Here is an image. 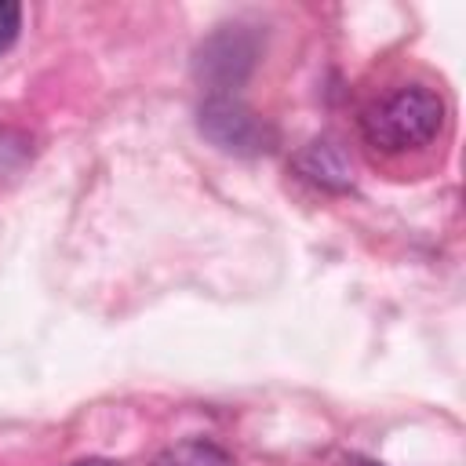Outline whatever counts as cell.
<instances>
[{"label":"cell","instance_id":"5b68a950","mask_svg":"<svg viewBox=\"0 0 466 466\" xmlns=\"http://www.w3.org/2000/svg\"><path fill=\"white\" fill-rule=\"evenodd\" d=\"M149 466H233V455L215 441L189 437V441L164 448Z\"/></svg>","mask_w":466,"mask_h":466},{"label":"cell","instance_id":"52a82bcc","mask_svg":"<svg viewBox=\"0 0 466 466\" xmlns=\"http://www.w3.org/2000/svg\"><path fill=\"white\" fill-rule=\"evenodd\" d=\"M342 466H382V462H375V459H368V455H346Z\"/></svg>","mask_w":466,"mask_h":466},{"label":"cell","instance_id":"ba28073f","mask_svg":"<svg viewBox=\"0 0 466 466\" xmlns=\"http://www.w3.org/2000/svg\"><path fill=\"white\" fill-rule=\"evenodd\" d=\"M69 466H116L113 459H102V455H91V459H76V462H69Z\"/></svg>","mask_w":466,"mask_h":466},{"label":"cell","instance_id":"277c9868","mask_svg":"<svg viewBox=\"0 0 466 466\" xmlns=\"http://www.w3.org/2000/svg\"><path fill=\"white\" fill-rule=\"evenodd\" d=\"M295 171H299L302 178H309L313 186L331 189V193H346V189L353 186L350 157H346V149H342L335 138H313V142L295 157Z\"/></svg>","mask_w":466,"mask_h":466},{"label":"cell","instance_id":"7a4b0ae2","mask_svg":"<svg viewBox=\"0 0 466 466\" xmlns=\"http://www.w3.org/2000/svg\"><path fill=\"white\" fill-rule=\"evenodd\" d=\"M262 51V36L255 25H218L193 51V76L208 87V95H233L255 69Z\"/></svg>","mask_w":466,"mask_h":466},{"label":"cell","instance_id":"6da1fadb","mask_svg":"<svg viewBox=\"0 0 466 466\" xmlns=\"http://www.w3.org/2000/svg\"><path fill=\"white\" fill-rule=\"evenodd\" d=\"M444 98L426 84H404L360 113V135L371 149L400 157L430 146L444 127Z\"/></svg>","mask_w":466,"mask_h":466},{"label":"cell","instance_id":"8992f818","mask_svg":"<svg viewBox=\"0 0 466 466\" xmlns=\"http://www.w3.org/2000/svg\"><path fill=\"white\" fill-rule=\"evenodd\" d=\"M18 29H22V4L0 0V51H7L18 40Z\"/></svg>","mask_w":466,"mask_h":466},{"label":"cell","instance_id":"3957f363","mask_svg":"<svg viewBox=\"0 0 466 466\" xmlns=\"http://www.w3.org/2000/svg\"><path fill=\"white\" fill-rule=\"evenodd\" d=\"M197 127L211 146L237 157H258L277 146V127L237 95H208L197 109Z\"/></svg>","mask_w":466,"mask_h":466}]
</instances>
